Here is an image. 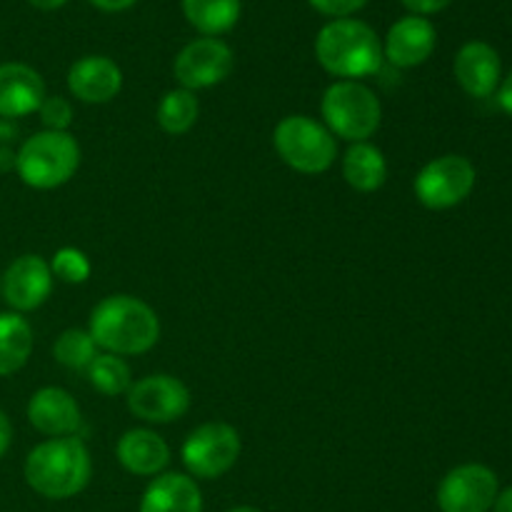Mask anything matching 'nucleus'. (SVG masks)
Wrapping results in <instances>:
<instances>
[{
	"label": "nucleus",
	"mask_w": 512,
	"mask_h": 512,
	"mask_svg": "<svg viewBox=\"0 0 512 512\" xmlns=\"http://www.w3.org/2000/svg\"><path fill=\"white\" fill-rule=\"evenodd\" d=\"M25 483L48 500H70L88 488L93 478V458L78 435L50 438L35 445L23 465Z\"/></svg>",
	"instance_id": "1"
},
{
	"label": "nucleus",
	"mask_w": 512,
	"mask_h": 512,
	"mask_svg": "<svg viewBox=\"0 0 512 512\" xmlns=\"http://www.w3.org/2000/svg\"><path fill=\"white\" fill-rule=\"evenodd\" d=\"M88 333L95 345L113 355H143L160 340V318L135 295H108L90 313Z\"/></svg>",
	"instance_id": "2"
},
{
	"label": "nucleus",
	"mask_w": 512,
	"mask_h": 512,
	"mask_svg": "<svg viewBox=\"0 0 512 512\" xmlns=\"http://www.w3.org/2000/svg\"><path fill=\"white\" fill-rule=\"evenodd\" d=\"M315 58L340 80L370 78L383 68V40L365 20H330L315 35Z\"/></svg>",
	"instance_id": "3"
},
{
	"label": "nucleus",
	"mask_w": 512,
	"mask_h": 512,
	"mask_svg": "<svg viewBox=\"0 0 512 512\" xmlns=\"http://www.w3.org/2000/svg\"><path fill=\"white\" fill-rule=\"evenodd\" d=\"M80 168V145L70 133L40 130L15 153V170L28 188L55 190Z\"/></svg>",
	"instance_id": "4"
},
{
	"label": "nucleus",
	"mask_w": 512,
	"mask_h": 512,
	"mask_svg": "<svg viewBox=\"0 0 512 512\" xmlns=\"http://www.w3.org/2000/svg\"><path fill=\"white\" fill-rule=\"evenodd\" d=\"M320 113L325 128L348 143H365L383 123L380 98L360 80H335L328 85L320 100Z\"/></svg>",
	"instance_id": "5"
},
{
	"label": "nucleus",
	"mask_w": 512,
	"mask_h": 512,
	"mask_svg": "<svg viewBox=\"0 0 512 512\" xmlns=\"http://www.w3.org/2000/svg\"><path fill=\"white\" fill-rule=\"evenodd\" d=\"M275 153L288 168L303 175H320L338 158L335 135L310 115H285L273 130Z\"/></svg>",
	"instance_id": "6"
},
{
	"label": "nucleus",
	"mask_w": 512,
	"mask_h": 512,
	"mask_svg": "<svg viewBox=\"0 0 512 512\" xmlns=\"http://www.w3.org/2000/svg\"><path fill=\"white\" fill-rule=\"evenodd\" d=\"M240 433L230 423H203L180 448L185 470L195 480H218L235 468L240 458Z\"/></svg>",
	"instance_id": "7"
},
{
	"label": "nucleus",
	"mask_w": 512,
	"mask_h": 512,
	"mask_svg": "<svg viewBox=\"0 0 512 512\" xmlns=\"http://www.w3.org/2000/svg\"><path fill=\"white\" fill-rule=\"evenodd\" d=\"M475 178V165L465 155H440L415 175V198L428 210H450L473 193Z\"/></svg>",
	"instance_id": "8"
},
{
	"label": "nucleus",
	"mask_w": 512,
	"mask_h": 512,
	"mask_svg": "<svg viewBox=\"0 0 512 512\" xmlns=\"http://www.w3.org/2000/svg\"><path fill=\"white\" fill-rule=\"evenodd\" d=\"M128 410L150 425H168L190 410V390L175 375L155 373L135 380L125 393Z\"/></svg>",
	"instance_id": "9"
},
{
	"label": "nucleus",
	"mask_w": 512,
	"mask_h": 512,
	"mask_svg": "<svg viewBox=\"0 0 512 512\" xmlns=\"http://www.w3.org/2000/svg\"><path fill=\"white\" fill-rule=\"evenodd\" d=\"M498 493V475L488 465L465 463L445 473L435 500L440 512H490Z\"/></svg>",
	"instance_id": "10"
},
{
	"label": "nucleus",
	"mask_w": 512,
	"mask_h": 512,
	"mask_svg": "<svg viewBox=\"0 0 512 512\" xmlns=\"http://www.w3.org/2000/svg\"><path fill=\"white\" fill-rule=\"evenodd\" d=\"M235 68V55L230 45L220 38H195L175 55L173 75L180 88L205 90L220 85Z\"/></svg>",
	"instance_id": "11"
},
{
	"label": "nucleus",
	"mask_w": 512,
	"mask_h": 512,
	"mask_svg": "<svg viewBox=\"0 0 512 512\" xmlns=\"http://www.w3.org/2000/svg\"><path fill=\"white\" fill-rule=\"evenodd\" d=\"M53 270L40 255H20L8 265L3 275V298L13 308V313H30L38 310L53 293Z\"/></svg>",
	"instance_id": "12"
},
{
	"label": "nucleus",
	"mask_w": 512,
	"mask_h": 512,
	"mask_svg": "<svg viewBox=\"0 0 512 512\" xmlns=\"http://www.w3.org/2000/svg\"><path fill=\"white\" fill-rule=\"evenodd\" d=\"M68 90L85 105H105L123 90V70L108 55H83L68 70Z\"/></svg>",
	"instance_id": "13"
},
{
	"label": "nucleus",
	"mask_w": 512,
	"mask_h": 512,
	"mask_svg": "<svg viewBox=\"0 0 512 512\" xmlns=\"http://www.w3.org/2000/svg\"><path fill=\"white\" fill-rule=\"evenodd\" d=\"M438 45L435 25L423 15H405L390 25L383 40V58L395 68H418Z\"/></svg>",
	"instance_id": "14"
},
{
	"label": "nucleus",
	"mask_w": 512,
	"mask_h": 512,
	"mask_svg": "<svg viewBox=\"0 0 512 512\" xmlns=\"http://www.w3.org/2000/svg\"><path fill=\"white\" fill-rule=\"evenodd\" d=\"M453 73L465 93L473 98H490L500 88L503 63L493 45L483 40H470L455 55Z\"/></svg>",
	"instance_id": "15"
},
{
	"label": "nucleus",
	"mask_w": 512,
	"mask_h": 512,
	"mask_svg": "<svg viewBox=\"0 0 512 512\" xmlns=\"http://www.w3.org/2000/svg\"><path fill=\"white\" fill-rule=\"evenodd\" d=\"M28 420L40 435L48 438H68L80 428V405L63 388H40L28 400Z\"/></svg>",
	"instance_id": "16"
},
{
	"label": "nucleus",
	"mask_w": 512,
	"mask_h": 512,
	"mask_svg": "<svg viewBox=\"0 0 512 512\" xmlns=\"http://www.w3.org/2000/svg\"><path fill=\"white\" fill-rule=\"evenodd\" d=\"M45 100L43 75L25 63L0 65V118L15 120L38 113Z\"/></svg>",
	"instance_id": "17"
},
{
	"label": "nucleus",
	"mask_w": 512,
	"mask_h": 512,
	"mask_svg": "<svg viewBox=\"0 0 512 512\" xmlns=\"http://www.w3.org/2000/svg\"><path fill=\"white\" fill-rule=\"evenodd\" d=\"M115 458L130 475L155 478L168 468L170 448L155 430L133 428L120 435L118 445H115Z\"/></svg>",
	"instance_id": "18"
},
{
	"label": "nucleus",
	"mask_w": 512,
	"mask_h": 512,
	"mask_svg": "<svg viewBox=\"0 0 512 512\" xmlns=\"http://www.w3.org/2000/svg\"><path fill=\"white\" fill-rule=\"evenodd\" d=\"M138 512H203V493L185 473H160L145 488Z\"/></svg>",
	"instance_id": "19"
},
{
	"label": "nucleus",
	"mask_w": 512,
	"mask_h": 512,
	"mask_svg": "<svg viewBox=\"0 0 512 512\" xmlns=\"http://www.w3.org/2000/svg\"><path fill=\"white\" fill-rule=\"evenodd\" d=\"M343 178L358 193H375L388 180V160L373 143H350L343 158Z\"/></svg>",
	"instance_id": "20"
},
{
	"label": "nucleus",
	"mask_w": 512,
	"mask_h": 512,
	"mask_svg": "<svg viewBox=\"0 0 512 512\" xmlns=\"http://www.w3.org/2000/svg\"><path fill=\"white\" fill-rule=\"evenodd\" d=\"M33 353V328L20 313H0V378L25 368Z\"/></svg>",
	"instance_id": "21"
},
{
	"label": "nucleus",
	"mask_w": 512,
	"mask_h": 512,
	"mask_svg": "<svg viewBox=\"0 0 512 512\" xmlns=\"http://www.w3.org/2000/svg\"><path fill=\"white\" fill-rule=\"evenodd\" d=\"M243 3L240 0H183V15L200 35L220 38L238 25Z\"/></svg>",
	"instance_id": "22"
},
{
	"label": "nucleus",
	"mask_w": 512,
	"mask_h": 512,
	"mask_svg": "<svg viewBox=\"0 0 512 512\" xmlns=\"http://www.w3.org/2000/svg\"><path fill=\"white\" fill-rule=\"evenodd\" d=\"M200 103L195 93L185 88H173L160 98L158 108H155V120H158L160 130L168 135H185L195 123H198Z\"/></svg>",
	"instance_id": "23"
},
{
	"label": "nucleus",
	"mask_w": 512,
	"mask_h": 512,
	"mask_svg": "<svg viewBox=\"0 0 512 512\" xmlns=\"http://www.w3.org/2000/svg\"><path fill=\"white\" fill-rule=\"evenodd\" d=\"M88 380L98 393L108 395V398H118L125 395L133 385V373H130V365L125 363L120 355L113 353H100L93 363L88 365Z\"/></svg>",
	"instance_id": "24"
},
{
	"label": "nucleus",
	"mask_w": 512,
	"mask_h": 512,
	"mask_svg": "<svg viewBox=\"0 0 512 512\" xmlns=\"http://www.w3.org/2000/svg\"><path fill=\"white\" fill-rule=\"evenodd\" d=\"M98 345H95L93 335L83 328H68L58 335L53 345V358L58 360L63 368L70 370H88V365L98 358Z\"/></svg>",
	"instance_id": "25"
},
{
	"label": "nucleus",
	"mask_w": 512,
	"mask_h": 512,
	"mask_svg": "<svg viewBox=\"0 0 512 512\" xmlns=\"http://www.w3.org/2000/svg\"><path fill=\"white\" fill-rule=\"evenodd\" d=\"M50 270H53V278L63 280V283L83 285L93 273V265H90L88 255L83 250L60 248L50 260Z\"/></svg>",
	"instance_id": "26"
},
{
	"label": "nucleus",
	"mask_w": 512,
	"mask_h": 512,
	"mask_svg": "<svg viewBox=\"0 0 512 512\" xmlns=\"http://www.w3.org/2000/svg\"><path fill=\"white\" fill-rule=\"evenodd\" d=\"M40 123L45 130H58V133H68L70 123H73V105L63 95H45L43 105L38 108Z\"/></svg>",
	"instance_id": "27"
},
{
	"label": "nucleus",
	"mask_w": 512,
	"mask_h": 512,
	"mask_svg": "<svg viewBox=\"0 0 512 512\" xmlns=\"http://www.w3.org/2000/svg\"><path fill=\"white\" fill-rule=\"evenodd\" d=\"M310 8L320 15H328V18H353L358 10H363L368 5V0H308Z\"/></svg>",
	"instance_id": "28"
},
{
	"label": "nucleus",
	"mask_w": 512,
	"mask_h": 512,
	"mask_svg": "<svg viewBox=\"0 0 512 512\" xmlns=\"http://www.w3.org/2000/svg\"><path fill=\"white\" fill-rule=\"evenodd\" d=\"M400 3L410 10V15H423V18H428V15H435L448 8L453 0H400Z\"/></svg>",
	"instance_id": "29"
},
{
	"label": "nucleus",
	"mask_w": 512,
	"mask_h": 512,
	"mask_svg": "<svg viewBox=\"0 0 512 512\" xmlns=\"http://www.w3.org/2000/svg\"><path fill=\"white\" fill-rule=\"evenodd\" d=\"M93 8L103 10V13H123V10L133 8L138 0H88Z\"/></svg>",
	"instance_id": "30"
},
{
	"label": "nucleus",
	"mask_w": 512,
	"mask_h": 512,
	"mask_svg": "<svg viewBox=\"0 0 512 512\" xmlns=\"http://www.w3.org/2000/svg\"><path fill=\"white\" fill-rule=\"evenodd\" d=\"M10 443H13V425H10L8 415L0 410V460H3L5 453H8Z\"/></svg>",
	"instance_id": "31"
},
{
	"label": "nucleus",
	"mask_w": 512,
	"mask_h": 512,
	"mask_svg": "<svg viewBox=\"0 0 512 512\" xmlns=\"http://www.w3.org/2000/svg\"><path fill=\"white\" fill-rule=\"evenodd\" d=\"M498 105L505 110V113L512 115V70L508 73V78L500 83L498 88Z\"/></svg>",
	"instance_id": "32"
},
{
	"label": "nucleus",
	"mask_w": 512,
	"mask_h": 512,
	"mask_svg": "<svg viewBox=\"0 0 512 512\" xmlns=\"http://www.w3.org/2000/svg\"><path fill=\"white\" fill-rule=\"evenodd\" d=\"M493 512H512V485L510 488H505L503 493H498V498H495V505H493Z\"/></svg>",
	"instance_id": "33"
},
{
	"label": "nucleus",
	"mask_w": 512,
	"mask_h": 512,
	"mask_svg": "<svg viewBox=\"0 0 512 512\" xmlns=\"http://www.w3.org/2000/svg\"><path fill=\"white\" fill-rule=\"evenodd\" d=\"M15 170V153L8 145H0V173H8Z\"/></svg>",
	"instance_id": "34"
},
{
	"label": "nucleus",
	"mask_w": 512,
	"mask_h": 512,
	"mask_svg": "<svg viewBox=\"0 0 512 512\" xmlns=\"http://www.w3.org/2000/svg\"><path fill=\"white\" fill-rule=\"evenodd\" d=\"M15 133H18V130H15V125L10 123V120L0 118V145H8V140H13Z\"/></svg>",
	"instance_id": "35"
},
{
	"label": "nucleus",
	"mask_w": 512,
	"mask_h": 512,
	"mask_svg": "<svg viewBox=\"0 0 512 512\" xmlns=\"http://www.w3.org/2000/svg\"><path fill=\"white\" fill-rule=\"evenodd\" d=\"M28 3L38 10H58V8H63L68 0H28Z\"/></svg>",
	"instance_id": "36"
},
{
	"label": "nucleus",
	"mask_w": 512,
	"mask_h": 512,
	"mask_svg": "<svg viewBox=\"0 0 512 512\" xmlns=\"http://www.w3.org/2000/svg\"><path fill=\"white\" fill-rule=\"evenodd\" d=\"M228 512H263V510L253 508V505H238V508H230Z\"/></svg>",
	"instance_id": "37"
}]
</instances>
